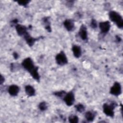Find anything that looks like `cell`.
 I'll use <instances>...</instances> for the list:
<instances>
[{"instance_id": "1", "label": "cell", "mask_w": 123, "mask_h": 123, "mask_svg": "<svg viewBox=\"0 0 123 123\" xmlns=\"http://www.w3.org/2000/svg\"><path fill=\"white\" fill-rule=\"evenodd\" d=\"M22 65L25 69L27 71L32 77L39 81L40 80V75L38 72V67L35 66L34 62L31 58L28 57L25 59L22 62Z\"/></svg>"}, {"instance_id": "2", "label": "cell", "mask_w": 123, "mask_h": 123, "mask_svg": "<svg viewBox=\"0 0 123 123\" xmlns=\"http://www.w3.org/2000/svg\"><path fill=\"white\" fill-rule=\"evenodd\" d=\"M110 20L116 24L119 28L123 27V19L122 16L116 11H111L109 14Z\"/></svg>"}, {"instance_id": "3", "label": "cell", "mask_w": 123, "mask_h": 123, "mask_svg": "<svg viewBox=\"0 0 123 123\" xmlns=\"http://www.w3.org/2000/svg\"><path fill=\"white\" fill-rule=\"evenodd\" d=\"M117 106V103L114 101H112L110 104L104 103L103 105V111L104 113L108 116L113 117L114 115V109Z\"/></svg>"}, {"instance_id": "4", "label": "cell", "mask_w": 123, "mask_h": 123, "mask_svg": "<svg viewBox=\"0 0 123 123\" xmlns=\"http://www.w3.org/2000/svg\"><path fill=\"white\" fill-rule=\"evenodd\" d=\"M55 60L57 63L60 65H64L68 63L67 57L63 51H61L57 54Z\"/></svg>"}, {"instance_id": "5", "label": "cell", "mask_w": 123, "mask_h": 123, "mask_svg": "<svg viewBox=\"0 0 123 123\" xmlns=\"http://www.w3.org/2000/svg\"><path fill=\"white\" fill-rule=\"evenodd\" d=\"M110 93L115 96H118L122 93V87L120 84L117 82L114 83L110 89Z\"/></svg>"}, {"instance_id": "6", "label": "cell", "mask_w": 123, "mask_h": 123, "mask_svg": "<svg viewBox=\"0 0 123 123\" xmlns=\"http://www.w3.org/2000/svg\"><path fill=\"white\" fill-rule=\"evenodd\" d=\"M63 100L67 106H71L73 105L75 101L74 93L72 92H69L66 93L63 98Z\"/></svg>"}, {"instance_id": "7", "label": "cell", "mask_w": 123, "mask_h": 123, "mask_svg": "<svg viewBox=\"0 0 123 123\" xmlns=\"http://www.w3.org/2000/svg\"><path fill=\"white\" fill-rule=\"evenodd\" d=\"M99 27L101 32L103 34H106L109 32L111 28V24L110 22L107 21L101 22L99 23Z\"/></svg>"}, {"instance_id": "8", "label": "cell", "mask_w": 123, "mask_h": 123, "mask_svg": "<svg viewBox=\"0 0 123 123\" xmlns=\"http://www.w3.org/2000/svg\"><path fill=\"white\" fill-rule=\"evenodd\" d=\"M78 35L80 38L84 41H86L87 40V28L85 25H82L79 29L78 32Z\"/></svg>"}, {"instance_id": "9", "label": "cell", "mask_w": 123, "mask_h": 123, "mask_svg": "<svg viewBox=\"0 0 123 123\" xmlns=\"http://www.w3.org/2000/svg\"><path fill=\"white\" fill-rule=\"evenodd\" d=\"M24 37L25 40L26 42L27 43V44L30 46V47H32L34 44L35 43V42L38 39H39V38H35V37H31L29 34H28V33L27 32L25 35L24 36Z\"/></svg>"}, {"instance_id": "10", "label": "cell", "mask_w": 123, "mask_h": 123, "mask_svg": "<svg viewBox=\"0 0 123 123\" xmlns=\"http://www.w3.org/2000/svg\"><path fill=\"white\" fill-rule=\"evenodd\" d=\"M15 29L17 34L20 36H23L25 35L27 32V28L25 25L17 24L15 26Z\"/></svg>"}, {"instance_id": "11", "label": "cell", "mask_w": 123, "mask_h": 123, "mask_svg": "<svg viewBox=\"0 0 123 123\" xmlns=\"http://www.w3.org/2000/svg\"><path fill=\"white\" fill-rule=\"evenodd\" d=\"M19 87L15 85L10 86L8 88V92L12 96H16L19 92Z\"/></svg>"}, {"instance_id": "12", "label": "cell", "mask_w": 123, "mask_h": 123, "mask_svg": "<svg viewBox=\"0 0 123 123\" xmlns=\"http://www.w3.org/2000/svg\"><path fill=\"white\" fill-rule=\"evenodd\" d=\"M63 25L65 28L68 31H72L74 29V24L73 20L71 19H66L63 22Z\"/></svg>"}, {"instance_id": "13", "label": "cell", "mask_w": 123, "mask_h": 123, "mask_svg": "<svg viewBox=\"0 0 123 123\" xmlns=\"http://www.w3.org/2000/svg\"><path fill=\"white\" fill-rule=\"evenodd\" d=\"M72 51L74 56L75 58H79L82 54L81 48L78 45H74L72 47Z\"/></svg>"}, {"instance_id": "14", "label": "cell", "mask_w": 123, "mask_h": 123, "mask_svg": "<svg viewBox=\"0 0 123 123\" xmlns=\"http://www.w3.org/2000/svg\"><path fill=\"white\" fill-rule=\"evenodd\" d=\"M25 92L26 94L29 97L35 96L36 93L35 89L32 86L30 85H27L25 86Z\"/></svg>"}, {"instance_id": "15", "label": "cell", "mask_w": 123, "mask_h": 123, "mask_svg": "<svg viewBox=\"0 0 123 123\" xmlns=\"http://www.w3.org/2000/svg\"><path fill=\"white\" fill-rule=\"evenodd\" d=\"M95 116L96 115L95 113L91 111H88L85 114V117L87 121H88V122L93 121L95 118Z\"/></svg>"}, {"instance_id": "16", "label": "cell", "mask_w": 123, "mask_h": 123, "mask_svg": "<svg viewBox=\"0 0 123 123\" xmlns=\"http://www.w3.org/2000/svg\"><path fill=\"white\" fill-rule=\"evenodd\" d=\"M43 21L45 24V27L46 29L49 32H51V29L50 23H49V19L48 18V17H45L44 18H43Z\"/></svg>"}, {"instance_id": "17", "label": "cell", "mask_w": 123, "mask_h": 123, "mask_svg": "<svg viewBox=\"0 0 123 123\" xmlns=\"http://www.w3.org/2000/svg\"><path fill=\"white\" fill-rule=\"evenodd\" d=\"M69 122L71 123H77L78 122V117L75 115H71L69 117Z\"/></svg>"}, {"instance_id": "18", "label": "cell", "mask_w": 123, "mask_h": 123, "mask_svg": "<svg viewBox=\"0 0 123 123\" xmlns=\"http://www.w3.org/2000/svg\"><path fill=\"white\" fill-rule=\"evenodd\" d=\"M74 107L76 109V111H77L79 112H82L85 110V108L84 106L82 104H78L74 106Z\"/></svg>"}, {"instance_id": "19", "label": "cell", "mask_w": 123, "mask_h": 123, "mask_svg": "<svg viewBox=\"0 0 123 123\" xmlns=\"http://www.w3.org/2000/svg\"><path fill=\"white\" fill-rule=\"evenodd\" d=\"M38 108L42 111H44L46 110L48 108V105L46 102H42L40 103L38 105Z\"/></svg>"}, {"instance_id": "20", "label": "cell", "mask_w": 123, "mask_h": 123, "mask_svg": "<svg viewBox=\"0 0 123 123\" xmlns=\"http://www.w3.org/2000/svg\"><path fill=\"white\" fill-rule=\"evenodd\" d=\"M66 92L64 91H57V92H55L53 94L58 97L59 98H62L65 96V95H66Z\"/></svg>"}, {"instance_id": "21", "label": "cell", "mask_w": 123, "mask_h": 123, "mask_svg": "<svg viewBox=\"0 0 123 123\" xmlns=\"http://www.w3.org/2000/svg\"><path fill=\"white\" fill-rule=\"evenodd\" d=\"M30 1V0H21V1H17V2L19 5L24 7H26L28 5V4L29 3Z\"/></svg>"}, {"instance_id": "22", "label": "cell", "mask_w": 123, "mask_h": 123, "mask_svg": "<svg viewBox=\"0 0 123 123\" xmlns=\"http://www.w3.org/2000/svg\"><path fill=\"white\" fill-rule=\"evenodd\" d=\"M90 25H91V27L93 28H95L97 27V21L94 19H92L91 23H90Z\"/></svg>"}, {"instance_id": "23", "label": "cell", "mask_w": 123, "mask_h": 123, "mask_svg": "<svg viewBox=\"0 0 123 123\" xmlns=\"http://www.w3.org/2000/svg\"><path fill=\"white\" fill-rule=\"evenodd\" d=\"M4 77L2 75H0V85L2 84V83L4 82Z\"/></svg>"}, {"instance_id": "24", "label": "cell", "mask_w": 123, "mask_h": 123, "mask_svg": "<svg viewBox=\"0 0 123 123\" xmlns=\"http://www.w3.org/2000/svg\"><path fill=\"white\" fill-rule=\"evenodd\" d=\"M13 56L15 59H18L19 55L16 52H14V53H13Z\"/></svg>"}, {"instance_id": "25", "label": "cell", "mask_w": 123, "mask_h": 123, "mask_svg": "<svg viewBox=\"0 0 123 123\" xmlns=\"http://www.w3.org/2000/svg\"><path fill=\"white\" fill-rule=\"evenodd\" d=\"M116 39L117 42H120L121 41V38L118 36H116Z\"/></svg>"}]
</instances>
